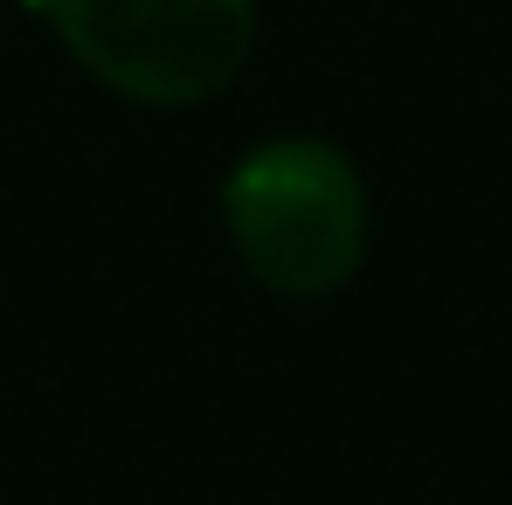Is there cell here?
Instances as JSON below:
<instances>
[{
    "instance_id": "6da1fadb",
    "label": "cell",
    "mask_w": 512,
    "mask_h": 505,
    "mask_svg": "<svg viewBox=\"0 0 512 505\" xmlns=\"http://www.w3.org/2000/svg\"><path fill=\"white\" fill-rule=\"evenodd\" d=\"M222 222L263 291L319 305L367 256V180L326 139H270L229 167Z\"/></svg>"
},
{
    "instance_id": "7a4b0ae2",
    "label": "cell",
    "mask_w": 512,
    "mask_h": 505,
    "mask_svg": "<svg viewBox=\"0 0 512 505\" xmlns=\"http://www.w3.org/2000/svg\"><path fill=\"white\" fill-rule=\"evenodd\" d=\"M28 14L90 84L153 111L222 97L256 49V0H28Z\"/></svg>"
}]
</instances>
